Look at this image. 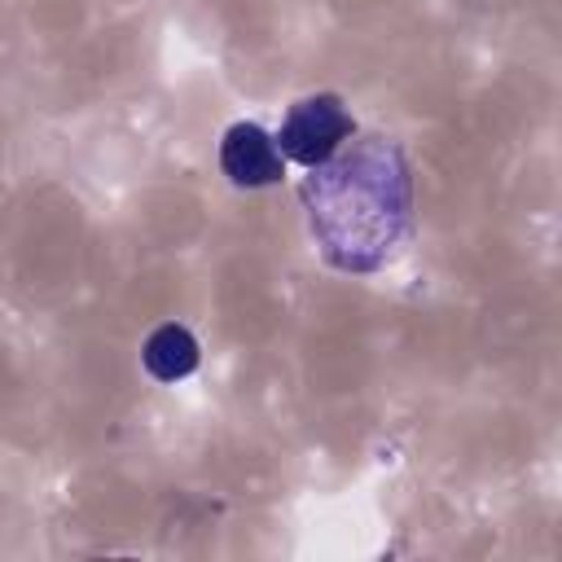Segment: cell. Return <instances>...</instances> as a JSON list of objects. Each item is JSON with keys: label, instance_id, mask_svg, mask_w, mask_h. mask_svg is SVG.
Returning a JSON list of instances; mask_svg holds the SVG:
<instances>
[{"label": "cell", "instance_id": "3", "mask_svg": "<svg viewBox=\"0 0 562 562\" xmlns=\"http://www.w3.org/2000/svg\"><path fill=\"white\" fill-rule=\"evenodd\" d=\"M220 167L237 189H268L285 176V158L277 140L259 123H246V119L220 136Z\"/></svg>", "mask_w": 562, "mask_h": 562}, {"label": "cell", "instance_id": "2", "mask_svg": "<svg viewBox=\"0 0 562 562\" xmlns=\"http://www.w3.org/2000/svg\"><path fill=\"white\" fill-rule=\"evenodd\" d=\"M356 136V119L347 114V105L334 92H316L290 105L281 132L272 136L281 158L299 162V167H316L325 158H334L347 140Z\"/></svg>", "mask_w": 562, "mask_h": 562}, {"label": "cell", "instance_id": "4", "mask_svg": "<svg viewBox=\"0 0 562 562\" xmlns=\"http://www.w3.org/2000/svg\"><path fill=\"white\" fill-rule=\"evenodd\" d=\"M198 360H202V347H198V338L184 329V325H158L149 338H145V347H140V364H145V373L149 378H158V382H180V378H189L193 369H198Z\"/></svg>", "mask_w": 562, "mask_h": 562}, {"label": "cell", "instance_id": "1", "mask_svg": "<svg viewBox=\"0 0 562 562\" xmlns=\"http://www.w3.org/2000/svg\"><path fill=\"white\" fill-rule=\"evenodd\" d=\"M307 171L299 202L321 259L338 272L386 268L413 228V176L404 149L386 136H356Z\"/></svg>", "mask_w": 562, "mask_h": 562}]
</instances>
